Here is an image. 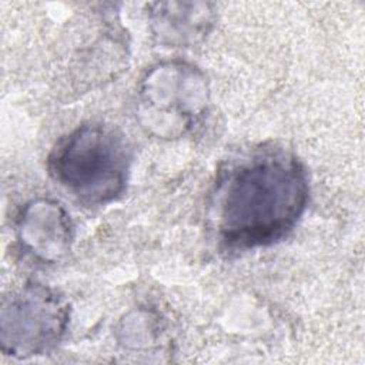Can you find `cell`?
I'll return each mask as SVG.
<instances>
[{
  "label": "cell",
  "instance_id": "obj_1",
  "mask_svg": "<svg viewBox=\"0 0 365 365\" xmlns=\"http://www.w3.org/2000/svg\"><path fill=\"white\" fill-rule=\"evenodd\" d=\"M302 164L284 151H264L232 167L217 197V228L234 250L267 247L288 235L308 202Z\"/></svg>",
  "mask_w": 365,
  "mask_h": 365
},
{
  "label": "cell",
  "instance_id": "obj_2",
  "mask_svg": "<svg viewBox=\"0 0 365 365\" xmlns=\"http://www.w3.org/2000/svg\"><path fill=\"white\" fill-rule=\"evenodd\" d=\"M51 177L77 200L100 205L125 188L130 151L121 133L103 123L78 125L61 137L48 154Z\"/></svg>",
  "mask_w": 365,
  "mask_h": 365
},
{
  "label": "cell",
  "instance_id": "obj_3",
  "mask_svg": "<svg viewBox=\"0 0 365 365\" xmlns=\"http://www.w3.org/2000/svg\"><path fill=\"white\" fill-rule=\"evenodd\" d=\"M208 103L205 78L194 66L167 61L153 67L138 91L143 127L164 138L187 134L202 117Z\"/></svg>",
  "mask_w": 365,
  "mask_h": 365
},
{
  "label": "cell",
  "instance_id": "obj_4",
  "mask_svg": "<svg viewBox=\"0 0 365 365\" xmlns=\"http://www.w3.org/2000/svg\"><path fill=\"white\" fill-rule=\"evenodd\" d=\"M68 307L53 291L36 285L6 297L1 307V351L16 358L51 351L66 332Z\"/></svg>",
  "mask_w": 365,
  "mask_h": 365
},
{
  "label": "cell",
  "instance_id": "obj_5",
  "mask_svg": "<svg viewBox=\"0 0 365 365\" xmlns=\"http://www.w3.org/2000/svg\"><path fill=\"white\" fill-rule=\"evenodd\" d=\"M68 217L64 208L54 201H33L20 215L19 241L36 258L56 261L70 248L73 227Z\"/></svg>",
  "mask_w": 365,
  "mask_h": 365
},
{
  "label": "cell",
  "instance_id": "obj_6",
  "mask_svg": "<svg viewBox=\"0 0 365 365\" xmlns=\"http://www.w3.org/2000/svg\"><path fill=\"white\" fill-rule=\"evenodd\" d=\"M168 9H164L163 4H160V10L155 11V23L160 26V34L165 37L175 38L178 37L181 41H184L187 37H197L198 34H202L205 31L204 27L195 26L194 23L198 24H207L210 23L208 19V11L205 9L200 11H182V10H173L171 4H165Z\"/></svg>",
  "mask_w": 365,
  "mask_h": 365
}]
</instances>
